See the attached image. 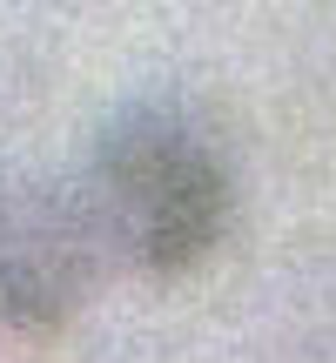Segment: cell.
Wrapping results in <instances>:
<instances>
[{
  "label": "cell",
  "mask_w": 336,
  "mask_h": 363,
  "mask_svg": "<svg viewBox=\"0 0 336 363\" xmlns=\"http://www.w3.org/2000/svg\"><path fill=\"white\" fill-rule=\"evenodd\" d=\"M94 229L142 269H195L229 222V169L215 142L168 101H128L94 142Z\"/></svg>",
  "instance_id": "6da1fadb"
},
{
  "label": "cell",
  "mask_w": 336,
  "mask_h": 363,
  "mask_svg": "<svg viewBox=\"0 0 336 363\" xmlns=\"http://www.w3.org/2000/svg\"><path fill=\"white\" fill-rule=\"evenodd\" d=\"M101 249L81 189L0 175V323H67L94 289Z\"/></svg>",
  "instance_id": "7a4b0ae2"
}]
</instances>
